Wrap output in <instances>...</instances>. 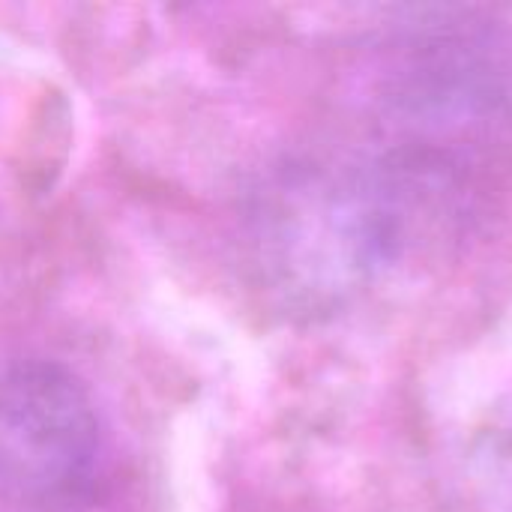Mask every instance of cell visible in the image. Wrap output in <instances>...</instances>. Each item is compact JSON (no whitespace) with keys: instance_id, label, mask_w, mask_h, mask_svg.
I'll return each instance as SVG.
<instances>
[{"instance_id":"6da1fadb","label":"cell","mask_w":512,"mask_h":512,"mask_svg":"<svg viewBox=\"0 0 512 512\" xmlns=\"http://www.w3.org/2000/svg\"><path fill=\"white\" fill-rule=\"evenodd\" d=\"M405 219L375 165L282 171L255 210V249L267 285L300 312H324L399 255Z\"/></svg>"},{"instance_id":"7a4b0ae2","label":"cell","mask_w":512,"mask_h":512,"mask_svg":"<svg viewBox=\"0 0 512 512\" xmlns=\"http://www.w3.org/2000/svg\"><path fill=\"white\" fill-rule=\"evenodd\" d=\"M102 423L84 381L54 360H21L0 372V504L66 512L102 468Z\"/></svg>"}]
</instances>
